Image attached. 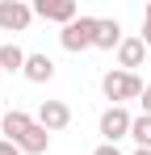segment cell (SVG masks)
<instances>
[{"instance_id": "1", "label": "cell", "mask_w": 151, "mask_h": 155, "mask_svg": "<svg viewBox=\"0 0 151 155\" xmlns=\"http://www.w3.org/2000/svg\"><path fill=\"white\" fill-rule=\"evenodd\" d=\"M0 130H4V138L21 155H46L50 151V130H42L38 117H29L25 109H8L4 122H0Z\"/></svg>"}, {"instance_id": "2", "label": "cell", "mask_w": 151, "mask_h": 155, "mask_svg": "<svg viewBox=\"0 0 151 155\" xmlns=\"http://www.w3.org/2000/svg\"><path fill=\"white\" fill-rule=\"evenodd\" d=\"M143 80L139 71H122V67H113V71H105L101 76V92H105V101L109 105H126V101H139L143 97Z\"/></svg>"}, {"instance_id": "3", "label": "cell", "mask_w": 151, "mask_h": 155, "mask_svg": "<svg viewBox=\"0 0 151 155\" xmlns=\"http://www.w3.org/2000/svg\"><path fill=\"white\" fill-rule=\"evenodd\" d=\"M59 42H63V51H92V42H97V17H76L72 25L59 29Z\"/></svg>"}, {"instance_id": "4", "label": "cell", "mask_w": 151, "mask_h": 155, "mask_svg": "<svg viewBox=\"0 0 151 155\" xmlns=\"http://www.w3.org/2000/svg\"><path fill=\"white\" fill-rule=\"evenodd\" d=\"M130 126H134V113H130L126 105H109V109L101 113V122H97L101 138L113 143V147H118V138H130Z\"/></svg>"}, {"instance_id": "5", "label": "cell", "mask_w": 151, "mask_h": 155, "mask_svg": "<svg viewBox=\"0 0 151 155\" xmlns=\"http://www.w3.org/2000/svg\"><path fill=\"white\" fill-rule=\"evenodd\" d=\"M34 21V4L25 0H0V29L4 34H25Z\"/></svg>"}, {"instance_id": "6", "label": "cell", "mask_w": 151, "mask_h": 155, "mask_svg": "<svg viewBox=\"0 0 151 155\" xmlns=\"http://www.w3.org/2000/svg\"><path fill=\"white\" fill-rule=\"evenodd\" d=\"M34 17H42V21H59V25H72L76 17H80V8H76V0H34Z\"/></svg>"}, {"instance_id": "7", "label": "cell", "mask_w": 151, "mask_h": 155, "mask_svg": "<svg viewBox=\"0 0 151 155\" xmlns=\"http://www.w3.org/2000/svg\"><path fill=\"white\" fill-rule=\"evenodd\" d=\"M38 126L50 130V134L67 130V126H72V109H67V101H42V105H38Z\"/></svg>"}, {"instance_id": "8", "label": "cell", "mask_w": 151, "mask_h": 155, "mask_svg": "<svg viewBox=\"0 0 151 155\" xmlns=\"http://www.w3.org/2000/svg\"><path fill=\"white\" fill-rule=\"evenodd\" d=\"M126 42V34H122V21L118 17H97V51H118Z\"/></svg>"}, {"instance_id": "9", "label": "cell", "mask_w": 151, "mask_h": 155, "mask_svg": "<svg viewBox=\"0 0 151 155\" xmlns=\"http://www.w3.org/2000/svg\"><path fill=\"white\" fill-rule=\"evenodd\" d=\"M143 59H147V42H143V38H126L122 46H118V67H122V71L143 67Z\"/></svg>"}, {"instance_id": "10", "label": "cell", "mask_w": 151, "mask_h": 155, "mask_svg": "<svg viewBox=\"0 0 151 155\" xmlns=\"http://www.w3.org/2000/svg\"><path fill=\"white\" fill-rule=\"evenodd\" d=\"M21 76L29 80V84H50V80H55V59H50V54H29Z\"/></svg>"}, {"instance_id": "11", "label": "cell", "mask_w": 151, "mask_h": 155, "mask_svg": "<svg viewBox=\"0 0 151 155\" xmlns=\"http://www.w3.org/2000/svg\"><path fill=\"white\" fill-rule=\"evenodd\" d=\"M25 59H29V54H25L17 42H4V46H0V71H25Z\"/></svg>"}, {"instance_id": "12", "label": "cell", "mask_w": 151, "mask_h": 155, "mask_svg": "<svg viewBox=\"0 0 151 155\" xmlns=\"http://www.w3.org/2000/svg\"><path fill=\"white\" fill-rule=\"evenodd\" d=\"M130 138H134V147H147V151H151V117H147V113H139V117H134Z\"/></svg>"}, {"instance_id": "13", "label": "cell", "mask_w": 151, "mask_h": 155, "mask_svg": "<svg viewBox=\"0 0 151 155\" xmlns=\"http://www.w3.org/2000/svg\"><path fill=\"white\" fill-rule=\"evenodd\" d=\"M139 105H143V113H147V117H151V84H147V88H143V97H139Z\"/></svg>"}, {"instance_id": "14", "label": "cell", "mask_w": 151, "mask_h": 155, "mask_svg": "<svg viewBox=\"0 0 151 155\" xmlns=\"http://www.w3.org/2000/svg\"><path fill=\"white\" fill-rule=\"evenodd\" d=\"M92 155H122V151H118L113 143H101V147H97V151H92Z\"/></svg>"}, {"instance_id": "15", "label": "cell", "mask_w": 151, "mask_h": 155, "mask_svg": "<svg viewBox=\"0 0 151 155\" xmlns=\"http://www.w3.org/2000/svg\"><path fill=\"white\" fill-rule=\"evenodd\" d=\"M0 155H21V151H17V147H13L8 138H0Z\"/></svg>"}, {"instance_id": "16", "label": "cell", "mask_w": 151, "mask_h": 155, "mask_svg": "<svg viewBox=\"0 0 151 155\" xmlns=\"http://www.w3.org/2000/svg\"><path fill=\"white\" fill-rule=\"evenodd\" d=\"M143 42H147V51H151V21H143V34H139Z\"/></svg>"}, {"instance_id": "17", "label": "cell", "mask_w": 151, "mask_h": 155, "mask_svg": "<svg viewBox=\"0 0 151 155\" xmlns=\"http://www.w3.org/2000/svg\"><path fill=\"white\" fill-rule=\"evenodd\" d=\"M130 155H151V151H147V147H134V151H130Z\"/></svg>"}, {"instance_id": "18", "label": "cell", "mask_w": 151, "mask_h": 155, "mask_svg": "<svg viewBox=\"0 0 151 155\" xmlns=\"http://www.w3.org/2000/svg\"><path fill=\"white\" fill-rule=\"evenodd\" d=\"M143 21H151V4H147V13H143Z\"/></svg>"}, {"instance_id": "19", "label": "cell", "mask_w": 151, "mask_h": 155, "mask_svg": "<svg viewBox=\"0 0 151 155\" xmlns=\"http://www.w3.org/2000/svg\"><path fill=\"white\" fill-rule=\"evenodd\" d=\"M0 122H4V113H0Z\"/></svg>"}, {"instance_id": "20", "label": "cell", "mask_w": 151, "mask_h": 155, "mask_svg": "<svg viewBox=\"0 0 151 155\" xmlns=\"http://www.w3.org/2000/svg\"><path fill=\"white\" fill-rule=\"evenodd\" d=\"M0 76H4V71H0Z\"/></svg>"}]
</instances>
